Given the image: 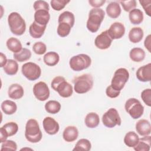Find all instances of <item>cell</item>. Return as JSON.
<instances>
[{
	"label": "cell",
	"mask_w": 151,
	"mask_h": 151,
	"mask_svg": "<svg viewBox=\"0 0 151 151\" xmlns=\"http://www.w3.org/2000/svg\"><path fill=\"white\" fill-rule=\"evenodd\" d=\"M3 68L6 74L13 76L16 74L18 71V64L15 60L9 59Z\"/></svg>",
	"instance_id": "1f68e13d"
},
{
	"label": "cell",
	"mask_w": 151,
	"mask_h": 151,
	"mask_svg": "<svg viewBox=\"0 0 151 151\" xmlns=\"http://www.w3.org/2000/svg\"><path fill=\"white\" fill-rule=\"evenodd\" d=\"M21 71L24 76L30 81L37 80L41 74V69L40 66L32 62L24 64L22 65Z\"/></svg>",
	"instance_id": "9c48e42d"
},
{
	"label": "cell",
	"mask_w": 151,
	"mask_h": 151,
	"mask_svg": "<svg viewBox=\"0 0 151 151\" xmlns=\"http://www.w3.org/2000/svg\"><path fill=\"white\" fill-rule=\"evenodd\" d=\"M129 18L132 24L139 25L143 20V14L140 9L134 8L130 11Z\"/></svg>",
	"instance_id": "484cf974"
},
{
	"label": "cell",
	"mask_w": 151,
	"mask_h": 151,
	"mask_svg": "<svg viewBox=\"0 0 151 151\" xmlns=\"http://www.w3.org/2000/svg\"><path fill=\"white\" fill-rule=\"evenodd\" d=\"M136 76L140 81H150L151 80V63L139 67L136 71Z\"/></svg>",
	"instance_id": "2e32d148"
},
{
	"label": "cell",
	"mask_w": 151,
	"mask_h": 151,
	"mask_svg": "<svg viewBox=\"0 0 151 151\" xmlns=\"http://www.w3.org/2000/svg\"><path fill=\"white\" fill-rule=\"evenodd\" d=\"M33 93L37 99L44 101L48 99L50 92L47 84L45 82L40 81L34 86Z\"/></svg>",
	"instance_id": "8fae6325"
},
{
	"label": "cell",
	"mask_w": 151,
	"mask_h": 151,
	"mask_svg": "<svg viewBox=\"0 0 151 151\" xmlns=\"http://www.w3.org/2000/svg\"><path fill=\"white\" fill-rule=\"evenodd\" d=\"M91 145L90 142L88 139H81L77 142L73 150L89 151L91 149Z\"/></svg>",
	"instance_id": "d590c367"
},
{
	"label": "cell",
	"mask_w": 151,
	"mask_h": 151,
	"mask_svg": "<svg viewBox=\"0 0 151 151\" xmlns=\"http://www.w3.org/2000/svg\"><path fill=\"white\" fill-rule=\"evenodd\" d=\"M46 111L50 114H56L60 111L61 104L56 100H50L45 104Z\"/></svg>",
	"instance_id": "836d02e7"
},
{
	"label": "cell",
	"mask_w": 151,
	"mask_h": 151,
	"mask_svg": "<svg viewBox=\"0 0 151 151\" xmlns=\"http://www.w3.org/2000/svg\"><path fill=\"white\" fill-rule=\"evenodd\" d=\"M71 28L72 27L67 23H58L57 30V34L61 37H65L69 35Z\"/></svg>",
	"instance_id": "8d00e7d4"
},
{
	"label": "cell",
	"mask_w": 151,
	"mask_h": 151,
	"mask_svg": "<svg viewBox=\"0 0 151 151\" xmlns=\"http://www.w3.org/2000/svg\"><path fill=\"white\" fill-rule=\"evenodd\" d=\"M0 60H1V67H4L5 64L7 63L8 60L6 59V57L4 54L2 52H1L0 54Z\"/></svg>",
	"instance_id": "c3c4849f"
},
{
	"label": "cell",
	"mask_w": 151,
	"mask_h": 151,
	"mask_svg": "<svg viewBox=\"0 0 151 151\" xmlns=\"http://www.w3.org/2000/svg\"><path fill=\"white\" fill-rule=\"evenodd\" d=\"M8 23L11 32L16 35L24 34L26 29L25 20L16 12H11L8 17Z\"/></svg>",
	"instance_id": "277c9868"
},
{
	"label": "cell",
	"mask_w": 151,
	"mask_h": 151,
	"mask_svg": "<svg viewBox=\"0 0 151 151\" xmlns=\"http://www.w3.org/2000/svg\"><path fill=\"white\" fill-rule=\"evenodd\" d=\"M91 64V58L87 54H80L72 57L69 61L70 68L75 71H80L88 68Z\"/></svg>",
	"instance_id": "8992f818"
},
{
	"label": "cell",
	"mask_w": 151,
	"mask_h": 151,
	"mask_svg": "<svg viewBox=\"0 0 151 151\" xmlns=\"http://www.w3.org/2000/svg\"><path fill=\"white\" fill-rule=\"evenodd\" d=\"M17 149V143L11 140H6L4 142L2 143L1 150H14L15 151Z\"/></svg>",
	"instance_id": "ab89813d"
},
{
	"label": "cell",
	"mask_w": 151,
	"mask_h": 151,
	"mask_svg": "<svg viewBox=\"0 0 151 151\" xmlns=\"http://www.w3.org/2000/svg\"><path fill=\"white\" fill-rule=\"evenodd\" d=\"M129 78V73L124 68H118L114 73L111 79V87L117 91H121L124 87Z\"/></svg>",
	"instance_id": "ba28073f"
},
{
	"label": "cell",
	"mask_w": 151,
	"mask_h": 151,
	"mask_svg": "<svg viewBox=\"0 0 151 151\" xmlns=\"http://www.w3.org/2000/svg\"><path fill=\"white\" fill-rule=\"evenodd\" d=\"M102 122L106 127L113 128L116 125L120 126L122 120L117 110L114 108H110L103 115Z\"/></svg>",
	"instance_id": "30bf717a"
},
{
	"label": "cell",
	"mask_w": 151,
	"mask_h": 151,
	"mask_svg": "<svg viewBox=\"0 0 151 151\" xmlns=\"http://www.w3.org/2000/svg\"><path fill=\"white\" fill-rule=\"evenodd\" d=\"M143 35V31L140 27H133L130 30L128 37L130 42L138 43L142 41Z\"/></svg>",
	"instance_id": "cb8c5ba5"
},
{
	"label": "cell",
	"mask_w": 151,
	"mask_h": 151,
	"mask_svg": "<svg viewBox=\"0 0 151 151\" xmlns=\"http://www.w3.org/2000/svg\"><path fill=\"white\" fill-rule=\"evenodd\" d=\"M18 130V124L13 122L5 124L0 129V142H4L8 137L15 134Z\"/></svg>",
	"instance_id": "7c38bea8"
},
{
	"label": "cell",
	"mask_w": 151,
	"mask_h": 151,
	"mask_svg": "<svg viewBox=\"0 0 151 151\" xmlns=\"http://www.w3.org/2000/svg\"><path fill=\"white\" fill-rule=\"evenodd\" d=\"M122 5L124 11L126 12H130L132 9H134L136 6V1L135 0L132 1H119Z\"/></svg>",
	"instance_id": "60d3db41"
},
{
	"label": "cell",
	"mask_w": 151,
	"mask_h": 151,
	"mask_svg": "<svg viewBox=\"0 0 151 151\" xmlns=\"http://www.w3.org/2000/svg\"><path fill=\"white\" fill-rule=\"evenodd\" d=\"M6 47L9 50L14 53H17L22 49L21 41L14 37H11L6 41Z\"/></svg>",
	"instance_id": "f1b7e54d"
},
{
	"label": "cell",
	"mask_w": 151,
	"mask_h": 151,
	"mask_svg": "<svg viewBox=\"0 0 151 151\" xmlns=\"http://www.w3.org/2000/svg\"><path fill=\"white\" fill-rule=\"evenodd\" d=\"M43 60L46 65L52 67L58 64L60 60V56L56 52L50 51L44 55Z\"/></svg>",
	"instance_id": "4316f807"
},
{
	"label": "cell",
	"mask_w": 151,
	"mask_h": 151,
	"mask_svg": "<svg viewBox=\"0 0 151 151\" xmlns=\"http://www.w3.org/2000/svg\"><path fill=\"white\" fill-rule=\"evenodd\" d=\"M25 137L31 143L39 142L42 137L38 122L34 119H29L25 125Z\"/></svg>",
	"instance_id": "7a4b0ae2"
},
{
	"label": "cell",
	"mask_w": 151,
	"mask_h": 151,
	"mask_svg": "<svg viewBox=\"0 0 151 151\" xmlns=\"http://www.w3.org/2000/svg\"><path fill=\"white\" fill-rule=\"evenodd\" d=\"M85 124L88 128H95L100 123V119L99 115L94 112H90L88 113L84 119Z\"/></svg>",
	"instance_id": "d4e9b609"
},
{
	"label": "cell",
	"mask_w": 151,
	"mask_h": 151,
	"mask_svg": "<svg viewBox=\"0 0 151 151\" xmlns=\"http://www.w3.org/2000/svg\"><path fill=\"white\" fill-rule=\"evenodd\" d=\"M120 93V91H117L114 89L111 85L109 86L106 90V94L107 96H108L110 98H116L119 96Z\"/></svg>",
	"instance_id": "f6af8a7d"
},
{
	"label": "cell",
	"mask_w": 151,
	"mask_h": 151,
	"mask_svg": "<svg viewBox=\"0 0 151 151\" xmlns=\"http://www.w3.org/2000/svg\"><path fill=\"white\" fill-rule=\"evenodd\" d=\"M24 94L23 87L19 84L14 83L11 84L8 88V97L12 99L18 100L22 98Z\"/></svg>",
	"instance_id": "ac0fdd59"
},
{
	"label": "cell",
	"mask_w": 151,
	"mask_h": 151,
	"mask_svg": "<svg viewBox=\"0 0 151 151\" xmlns=\"http://www.w3.org/2000/svg\"><path fill=\"white\" fill-rule=\"evenodd\" d=\"M32 50L35 54L38 55H42L46 52L47 46L42 42H37L33 45Z\"/></svg>",
	"instance_id": "f35d334b"
},
{
	"label": "cell",
	"mask_w": 151,
	"mask_h": 151,
	"mask_svg": "<svg viewBox=\"0 0 151 151\" xmlns=\"http://www.w3.org/2000/svg\"><path fill=\"white\" fill-rule=\"evenodd\" d=\"M70 2V1L66 0H52L50 1V4L52 8L55 11H61Z\"/></svg>",
	"instance_id": "74e56055"
},
{
	"label": "cell",
	"mask_w": 151,
	"mask_h": 151,
	"mask_svg": "<svg viewBox=\"0 0 151 151\" xmlns=\"http://www.w3.org/2000/svg\"><path fill=\"white\" fill-rule=\"evenodd\" d=\"M58 21V23H67L73 27L75 22V17L72 12L70 11H64L59 15Z\"/></svg>",
	"instance_id": "d6a6232c"
},
{
	"label": "cell",
	"mask_w": 151,
	"mask_h": 151,
	"mask_svg": "<svg viewBox=\"0 0 151 151\" xmlns=\"http://www.w3.org/2000/svg\"><path fill=\"white\" fill-rule=\"evenodd\" d=\"M47 26L41 25L34 21L29 26V32L30 35L34 38H41L45 32Z\"/></svg>",
	"instance_id": "44dd1931"
},
{
	"label": "cell",
	"mask_w": 151,
	"mask_h": 151,
	"mask_svg": "<svg viewBox=\"0 0 151 151\" xmlns=\"http://www.w3.org/2000/svg\"><path fill=\"white\" fill-rule=\"evenodd\" d=\"M139 137L134 132H127L124 137V143L129 147H134L138 143Z\"/></svg>",
	"instance_id": "4dcf8cb0"
},
{
	"label": "cell",
	"mask_w": 151,
	"mask_h": 151,
	"mask_svg": "<svg viewBox=\"0 0 151 151\" xmlns=\"http://www.w3.org/2000/svg\"><path fill=\"white\" fill-rule=\"evenodd\" d=\"M145 51L138 47L132 48L129 52V57L130 59L134 62H141L145 58Z\"/></svg>",
	"instance_id": "f546056e"
},
{
	"label": "cell",
	"mask_w": 151,
	"mask_h": 151,
	"mask_svg": "<svg viewBox=\"0 0 151 151\" xmlns=\"http://www.w3.org/2000/svg\"><path fill=\"white\" fill-rule=\"evenodd\" d=\"M73 82L74 83V90L78 94L87 93L93 86V78L90 74H84L75 77Z\"/></svg>",
	"instance_id": "5b68a950"
},
{
	"label": "cell",
	"mask_w": 151,
	"mask_h": 151,
	"mask_svg": "<svg viewBox=\"0 0 151 151\" xmlns=\"http://www.w3.org/2000/svg\"><path fill=\"white\" fill-rule=\"evenodd\" d=\"M52 88L57 91L58 94L64 98L70 97L73 93L72 86L68 83L62 76H57L54 77L51 84Z\"/></svg>",
	"instance_id": "3957f363"
},
{
	"label": "cell",
	"mask_w": 151,
	"mask_h": 151,
	"mask_svg": "<svg viewBox=\"0 0 151 151\" xmlns=\"http://www.w3.org/2000/svg\"><path fill=\"white\" fill-rule=\"evenodd\" d=\"M126 111L133 119H137L143 114L144 107L140 101L135 98H130L125 103Z\"/></svg>",
	"instance_id": "52a82bcc"
},
{
	"label": "cell",
	"mask_w": 151,
	"mask_h": 151,
	"mask_svg": "<svg viewBox=\"0 0 151 151\" xmlns=\"http://www.w3.org/2000/svg\"><path fill=\"white\" fill-rule=\"evenodd\" d=\"M151 146V137L144 136L139 139L137 144L133 147L136 151H149Z\"/></svg>",
	"instance_id": "7402d4cb"
},
{
	"label": "cell",
	"mask_w": 151,
	"mask_h": 151,
	"mask_svg": "<svg viewBox=\"0 0 151 151\" xmlns=\"http://www.w3.org/2000/svg\"><path fill=\"white\" fill-rule=\"evenodd\" d=\"M107 15L111 18H117L121 14V8L119 2H111L106 7Z\"/></svg>",
	"instance_id": "603a6c76"
},
{
	"label": "cell",
	"mask_w": 151,
	"mask_h": 151,
	"mask_svg": "<svg viewBox=\"0 0 151 151\" xmlns=\"http://www.w3.org/2000/svg\"><path fill=\"white\" fill-rule=\"evenodd\" d=\"M136 130L140 136L150 135L151 132V126L150 122L146 119H141L136 124Z\"/></svg>",
	"instance_id": "e0dca14e"
},
{
	"label": "cell",
	"mask_w": 151,
	"mask_h": 151,
	"mask_svg": "<svg viewBox=\"0 0 151 151\" xmlns=\"http://www.w3.org/2000/svg\"><path fill=\"white\" fill-rule=\"evenodd\" d=\"M107 32L112 40L120 39L124 35L125 27L122 23L115 22L110 25Z\"/></svg>",
	"instance_id": "5bb4252c"
},
{
	"label": "cell",
	"mask_w": 151,
	"mask_h": 151,
	"mask_svg": "<svg viewBox=\"0 0 151 151\" xmlns=\"http://www.w3.org/2000/svg\"><path fill=\"white\" fill-rule=\"evenodd\" d=\"M2 111L7 114L11 115L15 113L17 110V106L15 102L11 100H4L1 105Z\"/></svg>",
	"instance_id": "83f0119b"
},
{
	"label": "cell",
	"mask_w": 151,
	"mask_h": 151,
	"mask_svg": "<svg viewBox=\"0 0 151 151\" xmlns=\"http://www.w3.org/2000/svg\"><path fill=\"white\" fill-rule=\"evenodd\" d=\"M34 9L35 11H37L39 9H45L49 11L50 7L48 4L45 1H36L34 2L33 5Z\"/></svg>",
	"instance_id": "7bdbcfd3"
},
{
	"label": "cell",
	"mask_w": 151,
	"mask_h": 151,
	"mask_svg": "<svg viewBox=\"0 0 151 151\" xmlns=\"http://www.w3.org/2000/svg\"><path fill=\"white\" fill-rule=\"evenodd\" d=\"M50 19V15L47 10L39 9L34 14V21L41 25L47 26Z\"/></svg>",
	"instance_id": "d6986e66"
},
{
	"label": "cell",
	"mask_w": 151,
	"mask_h": 151,
	"mask_svg": "<svg viewBox=\"0 0 151 151\" xmlns=\"http://www.w3.org/2000/svg\"><path fill=\"white\" fill-rule=\"evenodd\" d=\"M105 16L104 11L101 8H93L88 14L86 27L91 32H96L103 22Z\"/></svg>",
	"instance_id": "6da1fadb"
},
{
	"label": "cell",
	"mask_w": 151,
	"mask_h": 151,
	"mask_svg": "<svg viewBox=\"0 0 151 151\" xmlns=\"http://www.w3.org/2000/svg\"><path fill=\"white\" fill-rule=\"evenodd\" d=\"M31 57V52L29 50L24 48L19 52L14 53L13 57L19 62H24L28 60Z\"/></svg>",
	"instance_id": "e575fe53"
},
{
	"label": "cell",
	"mask_w": 151,
	"mask_h": 151,
	"mask_svg": "<svg viewBox=\"0 0 151 151\" xmlns=\"http://www.w3.org/2000/svg\"><path fill=\"white\" fill-rule=\"evenodd\" d=\"M42 125L45 132L50 135L55 134L60 129L58 122L51 117H45L42 122Z\"/></svg>",
	"instance_id": "9a60e30c"
},
{
	"label": "cell",
	"mask_w": 151,
	"mask_h": 151,
	"mask_svg": "<svg viewBox=\"0 0 151 151\" xmlns=\"http://www.w3.org/2000/svg\"><path fill=\"white\" fill-rule=\"evenodd\" d=\"M106 2L105 0H90L88 3L90 5L94 7V8H99V7L102 6Z\"/></svg>",
	"instance_id": "bcb514c9"
},
{
	"label": "cell",
	"mask_w": 151,
	"mask_h": 151,
	"mask_svg": "<svg viewBox=\"0 0 151 151\" xmlns=\"http://www.w3.org/2000/svg\"><path fill=\"white\" fill-rule=\"evenodd\" d=\"M112 41L113 40L109 35L107 30H106L96 37L94 44L97 48L100 50H106L110 47Z\"/></svg>",
	"instance_id": "4fadbf2b"
},
{
	"label": "cell",
	"mask_w": 151,
	"mask_h": 151,
	"mask_svg": "<svg viewBox=\"0 0 151 151\" xmlns=\"http://www.w3.org/2000/svg\"><path fill=\"white\" fill-rule=\"evenodd\" d=\"M141 98L143 102L149 107L151 106V89L146 88L142 91Z\"/></svg>",
	"instance_id": "b9f144b4"
},
{
	"label": "cell",
	"mask_w": 151,
	"mask_h": 151,
	"mask_svg": "<svg viewBox=\"0 0 151 151\" xmlns=\"http://www.w3.org/2000/svg\"><path fill=\"white\" fill-rule=\"evenodd\" d=\"M150 35H148L147 37L145 40L144 45L146 48L147 49V50L150 52Z\"/></svg>",
	"instance_id": "7dc6e473"
},
{
	"label": "cell",
	"mask_w": 151,
	"mask_h": 151,
	"mask_svg": "<svg viewBox=\"0 0 151 151\" xmlns=\"http://www.w3.org/2000/svg\"><path fill=\"white\" fill-rule=\"evenodd\" d=\"M139 3L142 6L146 14L149 16H151V1L150 0H142L139 1Z\"/></svg>",
	"instance_id": "ee69618b"
},
{
	"label": "cell",
	"mask_w": 151,
	"mask_h": 151,
	"mask_svg": "<svg viewBox=\"0 0 151 151\" xmlns=\"http://www.w3.org/2000/svg\"><path fill=\"white\" fill-rule=\"evenodd\" d=\"M78 136V130L76 126H69L63 131V137L67 142H73L76 140Z\"/></svg>",
	"instance_id": "ffe728a7"
}]
</instances>
